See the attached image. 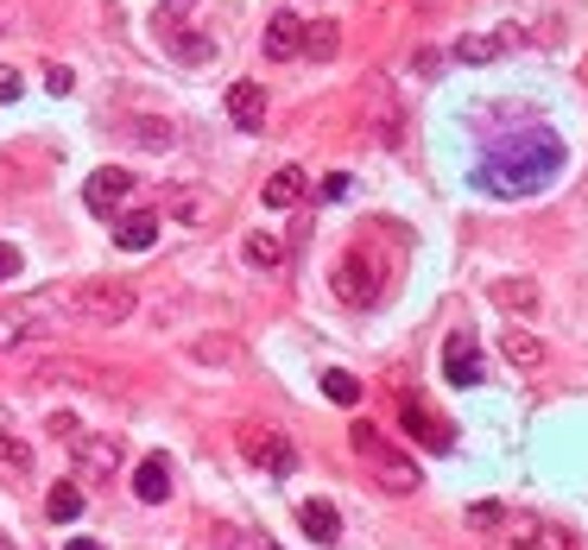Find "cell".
Here are the masks:
<instances>
[{"instance_id":"6da1fadb","label":"cell","mask_w":588,"mask_h":550,"mask_svg":"<svg viewBox=\"0 0 588 550\" xmlns=\"http://www.w3.org/2000/svg\"><path fill=\"white\" fill-rule=\"evenodd\" d=\"M563 171V140L551 127H519L475 165V183L487 196H538Z\"/></svg>"},{"instance_id":"4316f807","label":"cell","mask_w":588,"mask_h":550,"mask_svg":"<svg viewBox=\"0 0 588 550\" xmlns=\"http://www.w3.org/2000/svg\"><path fill=\"white\" fill-rule=\"evenodd\" d=\"M0 469H7V475H26V469H33V449L13 437V431H0Z\"/></svg>"},{"instance_id":"4fadbf2b","label":"cell","mask_w":588,"mask_h":550,"mask_svg":"<svg viewBox=\"0 0 588 550\" xmlns=\"http://www.w3.org/2000/svg\"><path fill=\"white\" fill-rule=\"evenodd\" d=\"M133 494H140L146 507H158V500L171 494V456H146V462L133 469Z\"/></svg>"},{"instance_id":"2e32d148","label":"cell","mask_w":588,"mask_h":550,"mask_svg":"<svg viewBox=\"0 0 588 550\" xmlns=\"http://www.w3.org/2000/svg\"><path fill=\"white\" fill-rule=\"evenodd\" d=\"M228 114H234L241 127H259V120H266V89H259V82H234V89H228Z\"/></svg>"},{"instance_id":"52a82bcc","label":"cell","mask_w":588,"mask_h":550,"mask_svg":"<svg viewBox=\"0 0 588 550\" xmlns=\"http://www.w3.org/2000/svg\"><path fill=\"white\" fill-rule=\"evenodd\" d=\"M443 380L449 386H481L487 380V367H481V348L469 330H456L449 342H443Z\"/></svg>"},{"instance_id":"e0dca14e","label":"cell","mask_w":588,"mask_h":550,"mask_svg":"<svg viewBox=\"0 0 588 550\" xmlns=\"http://www.w3.org/2000/svg\"><path fill=\"white\" fill-rule=\"evenodd\" d=\"M297 196H304V171H297V165H285V171L266 178V209H292Z\"/></svg>"},{"instance_id":"1f68e13d","label":"cell","mask_w":588,"mask_h":550,"mask_svg":"<svg viewBox=\"0 0 588 550\" xmlns=\"http://www.w3.org/2000/svg\"><path fill=\"white\" fill-rule=\"evenodd\" d=\"M203 209H209V203H203V196H190V190H178V196H171V216H184V221H196Z\"/></svg>"},{"instance_id":"ffe728a7","label":"cell","mask_w":588,"mask_h":550,"mask_svg":"<svg viewBox=\"0 0 588 550\" xmlns=\"http://www.w3.org/2000/svg\"><path fill=\"white\" fill-rule=\"evenodd\" d=\"M190 361L228 367V361H241V342H234V335H196V342H190Z\"/></svg>"},{"instance_id":"7a4b0ae2","label":"cell","mask_w":588,"mask_h":550,"mask_svg":"<svg viewBox=\"0 0 588 550\" xmlns=\"http://www.w3.org/2000/svg\"><path fill=\"white\" fill-rule=\"evenodd\" d=\"M64 304H71V317L82 330H114L140 310V292L127 279H82L76 292H64Z\"/></svg>"},{"instance_id":"d4e9b609","label":"cell","mask_w":588,"mask_h":550,"mask_svg":"<svg viewBox=\"0 0 588 550\" xmlns=\"http://www.w3.org/2000/svg\"><path fill=\"white\" fill-rule=\"evenodd\" d=\"M323 399L330 405H361V380H355L348 367H330V373H323Z\"/></svg>"},{"instance_id":"9a60e30c","label":"cell","mask_w":588,"mask_h":550,"mask_svg":"<svg viewBox=\"0 0 588 550\" xmlns=\"http://www.w3.org/2000/svg\"><path fill=\"white\" fill-rule=\"evenodd\" d=\"M304 57H317V64H330L335 51H342V33H335V20H304V44H297Z\"/></svg>"},{"instance_id":"836d02e7","label":"cell","mask_w":588,"mask_h":550,"mask_svg":"<svg viewBox=\"0 0 588 550\" xmlns=\"http://www.w3.org/2000/svg\"><path fill=\"white\" fill-rule=\"evenodd\" d=\"M323 196H330V203H342V196H348V171H330V178H323Z\"/></svg>"},{"instance_id":"3957f363","label":"cell","mask_w":588,"mask_h":550,"mask_svg":"<svg viewBox=\"0 0 588 550\" xmlns=\"http://www.w3.org/2000/svg\"><path fill=\"white\" fill-rule=\"evenodd\" d=\"M348 443H355V456L373 469V481H380L386 494H418V462H405L399 449L386 443V431H380V424H355V431H348Z\"/></svg>"},{"instance_id":"8fae6325","label":"cell","mask_w":588,"mask_h":550,"mask_svg":"<svg viewBox=\"0 0 588 550\" xmlns=\"http://www.w3.org/2000/svg\"><path fill=\"white\" fill-rule=\"evenodd\" d=\"M152 241H158V209H127L114 221V247L120 254H146Z\"/></svg>"},{"instance_id":"8d00e7d4","label":"cell","mask_w":588,"mask_h":550,"mask_svg":"<svg viewBox=\"0 0 588 550\" xmlns=\"http://www.w3.org/2000/svg\"><path fill=\"white\" fill-rule=\"evenodd\" d=\"M64 550H102V545H89V538H71V545H64Z\"/></svg>"},{"instance_id":"7402d4cb","label":"cell","mask_w":588,"mask_h":550,"mask_svg":"<svg viewBox=\"0 0 588 550\" xmlns=\"http://www.w3.org/2000/svg\"><path fill=\"white\" fill-rule=\"evenodd\" d=\"M513 550H576V538L557 525H525V532H513Z\"/></svg>"},{"instance_id":"e575fe53","label":"cell","mask_w":588,"mask_h":550,"mask_svg":"<svg viewBox=\"0 0 588 550\" xmlns=\"http://www.w3.org/2000/svg\"><path fill=\"white\" fill-rule=\"evenodd\" d=\"M20 89H26L20 71H0V102H20Z\"/></svg>"},{"instance_id":"277c9868","label":"cell","mask_w":588,"mask_h":550,"mask_svg":"<svg viewBox=\"0 0 588 550\" xmlns=\"http://www.w3.org/2000/svg\"><path fill=\"white\" fill-rule=\"evenodd\" d=\"M335 297L348 310H373L386 297V259L373 254V247H348V254L335 259Z\"/></svg>"},{"instance_id":"44dd1931","label":"cell","mask_w":588,"mask_h":550,"mask_svg":"<svg viewBox=\"0 0 588 550\" xmlns=\"http://www.w3.org/2000/svg\"><path fill=\"white\" fill-rule=\"evenodd\" d=\"M500 51H507V38H500V33H469V38H456V57H462V64H494Z\"/></svg>"},{"instance_id":"f546056e","label":"cell","mask_w":588,"mask_h":550,"mask_svg":"<svg viewBox=\"0 0 588 550\" xmlns=\"http://www.w3.org/2000/svg\"><path fill=\"white\" fill-rule=\"evenodd\" d=\"M469 525H481V532H487V525H507V507H500V500H481V507H469Z\"/></svg>"},{"instance_id":"74e56055","label":"cell","mask_w":588,"mask_h":550,"mask_svg":"<svg viewBox=\"0 0 588 550\" xmlns=\"http://www.w3.org/2000/svg\"><path fill=\"white\" fill-rule=\"evenodd\" d=\"M0 550H13V538H7V532H0Z\"/></svg>"},{"instance_id":"603a6c76","label":"cell","mask_w":588,"mask_h":550,"mask_svg":"<svg viewBox=\"0 0 588 550\" xmlns=\"http://www.w3.org/2000/svg\"><path fill=\"white\" fill-rule=\"evenodd\" d=\"M44 513L57 519V525H71V519H82V487H76V481H57V487L44 494Z\"/></svg>"},{"instance_id":"8992f818","label":"cell","mask_w":588,"mask_h":550,"mask_svg":"<svg viewBox=\"0 0 588 550\" xmlns=\"http://www.w3.org/2000/svg\"><path fill=\"white\" fill-rule=\"evenodd\" d=\"M241 456L266 475H292L297 469V449L285 443V431H241Z\"/></svg>"},{"instance_id":"9c48e42d","label":"cell","mask_w":588,"mask_h":550,"mask_svg":"<svg viewBox=\"0 0 588 550\" xmlns=\"http://www.w3.org/2000/svg\"><path fill=\"white\" fill-rule=\"evenodd\" d=\"M71 462H76V475H114V469H120V443L114 437H82V431H76L71 437Z\"/></svg>"},{"instance_id":"7c38bea8","label":"cell","mask_w":588,"mask_h":550,"mask_svg":"<svg viewBox=\"0 0 588 550\" xmlns=\"http://www.w3.org/2000/svg\"><path fill=\"white\" fill-rule=\"evenodd\" d=\"M297 44H304V20L297 13H272L266 20V57L285 64V57H297Z\"/></svg>"},{"instance_id":"4dcf8cb0","label":"cell","mask_w":588,"mask_h":550,"mask_svg":"<svg viewBox=\"0 0 588 550\" xmlns=\"http://www.w3.org/2000/svg\"><path fill=\"white\" fill-rule=\"evenodd\" d=\"M44 89H51V95H71V89H76L71 64H51V71H44Z\"/></svg>"},{"instance_id":"30bf717a","label":"cell","mask_w":588,"mask_h":550,"mask_svg":"<svg viewBox=\"0 0 588 550\" xmlns=\"http://www.w3.org/2000/svg\"><path fill=\"white\" fill-rule=\"evenodd\" d=\"M51 317H44V304H13V310H0V348H26V342H38Z\"/></svg>"},{"instance_id":"ac0fdd59","label":"cell","mask_w":588,"mask_h":550,"mask_svg":"<svg viewBox=\"0 0 588 550\" xmlns=\"http://www.w3.org/2000/svg\"><path fill=\"white\" fill-rule=\"evenodd\" d=\"M279 259H285V234H272V228H254V234H247V266L272 272Z\"/></svg>"},{"instance_id":"ba28073f","label":"cell","mask_w":588,"mask_h":550,"mask_svg":"<svg viewBox=\"0 0 588 550\" xmlns=\"http://www.w3.org/2000/svg\"><path fill=\"white\" fill-rule=\"evenodd\" d=\"M127 190H133V171H127V165H102L95 178L82 183V203H89L95 216H114V209L127 203Z\"/></svg>"},{"instance_id":"cb8c5ba5","label":"cell","mask_w":588,"mask_h":550,"mask_svg":"<svg viewBox=\"0 0 588 550\" xmlns=\"http://www.w3.org/2000/svg\"><path fill=\"white\" fill-rule=\"evenodd\" d=\"M127 140H133V146H152V152L178 146V133H171V120H127Z\"/></svg>"},{"instance_id":"d590c367","label":"cell","mask_w":588,"mask_h":550,"mask_svg":"<svg viewBox=\"0 0 588 550\" xmlns=\"http://www.w3.org/2000/svg\"><path fill=\"white\" fill-rule=\"evenodd\" d=\"M221 550H272L259 532H247V538H221Z\"/></svg>"},{"instance_id":"f1b7e54d","label":"cell","mask_w":588,"mask_h":550,"mask_svg":"<svg viewBox=\"0 0 588 550\" xmlns=\"http://www.w3.org/2000/svg\"><path fill=\"white\" fill-rule=\"evenodd\" d=\"M171 38V51H178V57H184V64H203V57H209V51H216V44H209V38H184V33H165Z\"/></svg>"},{"instance_id":"484cf974","label":"cell","mask_w":588,"mask_h":550,"mask_svg":"<svg viewBox=\"0 0 588 550\" xmlns=\"http://www.w3.org/2000/svg\"><path fill=\"white\" fill-rule=\"evenodd\" d=\"M494 304H507V310H538V285H532V279H500V285H494Z\"/></svg>"},{"instance_id":"d6986e66","label":"cell","mask_w":588,"mask_h":550,"mask_svg":"<svg viewBox=\"0 0 588 550\" xmlns=\"http://www.w3.org/2000/svg\"><path fill=\"white\" fill-rule=\"evenodd\" d=\"M500 355H507L513 367H538V361H545V342H538L532 330H507V335H500Z\"/></svg>"},{"instance_id":"5b68a950","label":"cell","mask_w":588,"mask_h":550,"mask_svg":"<svg viewBox=\"0 0 588 550\" xmlns=\"http://www.w3.org/2000/svg\"><path fill=\"white\" fill-rule=\"evenodd\" d=\"M399 424H405V431H411L418 443H424L431 456H449V449H456V431H449V424H443V418H437V411H431L424 399H411V393L399 399Z\"/></svg>"},{"instance_id":"5bb4252c","label":"cell","mask_w":588,"mask_h":550,"mask_svg":"<svg viewBox=\"0 0 588 550\" xmlns=\"http://www.w3.org/2000/svg\"><path fill=\"white\" fill-rule=\"evenodd\" d=\"M297 525H304V538H317V545H335V538H342V519H335L330 500H304V507H297Z\"/></svg>"},{"instance_id":"83f0119b","label":"cell","mask_w":588,"mask_h":550,"mask_svg":"<svg viewBox=\"0 0 588 550\" xmlns=\"http://www.w3.org/2000/svg\"><path fill=\"white\" fill-rule=\"evenodd\" d=\"M196 7H203V0H158V7H152V26H158V33H178V20L196 13Z\"/></svg>"},{"instance_id":"d6a6232c","label":"cell","mask_w":588,"mask_h":550,"mask_svg":"<svg viewBox=\"0 0 588 550\" xmlns=\"http://www.w3.org/2000/svg\"><path fill=\"white\" fill-rule=\"evenodd\" d=\"M20 266H26L20 247H7V241H0V285H7V279H20Z\"/></svg>"}]
</instances>
